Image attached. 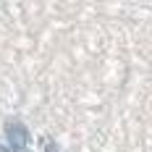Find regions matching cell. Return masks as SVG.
I'll use <instances>...</instances> for the list:
<instances>
[{"label":"cell","instance_id":"cell-1","mask_svg":"<svg viewBox=\"0 0 152 152\" xmlns=\"http://www.w3.org/2000/svg\"><path fill=\"white\" fill-rule=\"evenodd\" d=\"M8 137H11V147L18 152L21 147H26L29 134H26V129H24L21 123H11V126H8Z\"/></svg>","mask_w":152,"mask_h":152}]
</instances>
